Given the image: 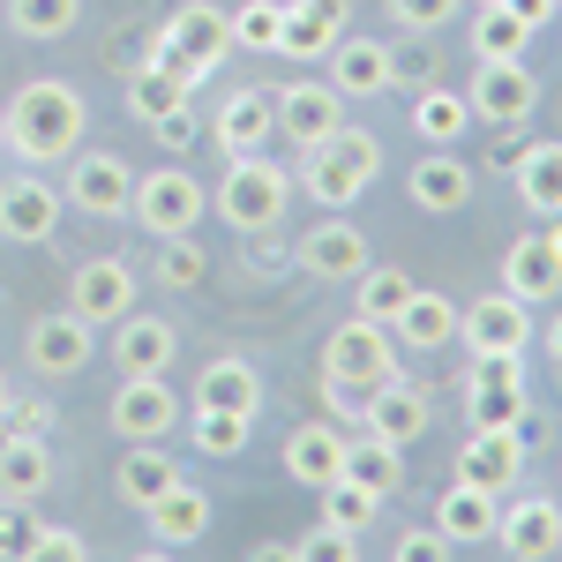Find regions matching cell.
I'll use <instances>...</instances> for the list:
<instances>
[{
	"label": "cell",
	"mask_w": 562,
	"mask_h": 562,
	"mask_svg": "<svg viewBox=\"0 0 562 562\" xmlns=\"http://www.w3.org/2000/svg\"><path fill=\"white\" fill-rule=\"evenodd\" d=\"M510 180H518V203L532 217H562V135L555 143H525L510 158Z\"/></svg>",
	"instance_id": "cell-28"
},
{
	"label": "cell",
	"mask_w": 562,
	"mask_h": 562,
	"mask_svg": "<svg viewBox=\"0 0 562 562\" xmlns=\"http://www.w3.org/2000/svg\"><path fill=\"white\" fill-rule=\"evenodd\" d=\"M23 352H31L38 375H83L90 352H98V330H90L76 307H53V315H38V323L23 330Z\"/></svg>",
	"instance_id": "cell-11"
},
{
	"label": "cell",
	"mask_w": 562,
	"mask_h": 562,
	"mask_svg": "<svg viewBox=\"0 0 562 562\" xmlns=\"http://www.w3.org/2000/svg\"><path fill=\"white\" fill-rule=\"evenodd\" d=\"M211 135H217V150H225V158H248V150H262V143L278 135V105H270V90H233V98L217 105Z\"/></svg>",
	"instance_id": "cell-24"
},
{
	"label": "cell",
	"mask_w": 562,
	"mask_h": 562,
	"mask_svg": "<svg viewBox=\"0 0 562 562\" xmlns=\"http://www.w3.org/2000/svg\"><path fill=\"white\" fill-rule=\"evenodd\" d=\"M352 315H368V323H397V307L413 301V278L397 270V262H368L360 278H352Z\"/></svg>",
	"instance_id": "cell-33"
},
{
	"label": "cell",
	"mask_w": 562,
	"mask_h": 562,
	"mask_svg": "<svg viewBox=\"0 0 562 562\" xmlns=\"http://www.w3.org/2000/svg\"><path fill=\"white\" fill-rule=\"evenodd\" d=\"M158 38H166V45H180L188 60H203L211 76H217V60L233 53V31H225V15H217L211 0H180L173 15H166V31H158Z\"/></svg>",
	"instance_id": "cell-27"
},
{
	"label": "cell",
	"mask_w": 562,
	"mask_h": 562,
	"mask_svg": "<svg viewBox=\"0 0 562 562\" xmlns=\"http://www.w3.org/2000/svg\"><path fill=\"white\" fill-rule=\"evenodd\" d=\"M173 105H188V90H180V83H166V76H158V68L143 60V68H135V83H128V113L143 121V128H150V121H166Z\"/></svg>",
	"instance_id": "cell-43"
},
{
	"label": "cell",
	"mask_w": 562,
	"mask_h": 562,
	"mask_svg": "<svg viewBox=\"0 0 562 562\" xmlns=\"http://www.w3.org/2000/svg\"><path fill=\"white\" fill-rule=\"evenodd\" d=\"M293 262H301L307 278H360V270H368V240H360V225H352V217H323V225H315V233H307L301 248H293Z\"/></svg>",
	"instance_id": "cell-21"
},
{
	"label": "cell",
	"mask_w": 562,
	"mask_h": 562,
	"mask_svg": "<svg viewBox=\"0 0 562 562\" xmlns=\"http://www.w3.org/2000/svg\"><path fill=\"white\" fill-rule=\"evenodd\" d=\"M458 480L510 495V487L525 480V428H473L465 450H458Z\"/></svg>",
	"instance_id": "cell-15"
},
{
	"label": "cell",
	"mask_w": 562,
	"mask_h": 562,
	"mask_svg": "<svg viewBox=\"0 0 562 562\" xmlns=\"http://www.w3.org/2000/svg\"><path fill=\"white\" fill-rule=\"evenodd\" d=\"M0 158H8V113H0Z\"/></svg>",
	"instance_id": "cell-57"
},
{
	"label": "cell",
	"mask_w": 562,
	"mask_h": 562,
	"mask_svg": "<svg viewBox=\"0 0 562 562\" xmlns=\"http://www.w3.org/2000/svg\"><path fill=\"white\" fill-rule=\"evenodd\" d=\"M458 338L473 352H525L532 346V307L510 301V293H487V301H473L458 315Z\"/></svg>",
	"instance_id": "cell-19"
},
{
	"label": "cell",
	"mask_w": 562,
	"mask_h": 562,
	"mask_svg": "<svg viewBox=\"0 0 562 562\" xmlns=\"http://www.w3.org/2000/svg\"><path fill=\"white\" fill-rule=\"evenodd\" d=\"M473 8H495V0H473Z\"/></svg>",
	"instance_id": "cell-58"
},
{
	"label": "cell",
	"mask_w": 562,
	"mask_h": 562,
	"mask_svg": "<svg viewBox=\"0 0 562 562\" xmlns=\"http://www.w3.org/2000/svg\"><path fill=\"white\" fill-rule=\"evenodd\" d=\"M503 293L525 301V307H540V301L562 293V256H555L548 233H518V240H510V256H503Z\"/></svg>",
	"instance_id": "cell-22"
},
{
	"label": "cell",
	"mask_w": 562,
	"mask_h": 562,
	"mask_svg": "<svg viewBox=\"0 0 562 562\" xmlns=\"http://www.w3.org/2000/svg\"><path fill=\"white\" fill-rule=\"evenodd\" d=\"M548 360H555V368H562V315H555V323H548Z\"/></svg>",
	"instance_id": "cell-54"
},
{
	"label": "cell",
	"mask_w": 562,
	"mask_h": 562,
	"mask_svg": "<svg viewBox=\"0 0 562 562\" xmlns=\"http://www.w3.org/2000/svg\"><path fill=\"white\" fill-rule=\"evenodd\" d=\"M397 555H405V562H442V555H458V548H450L442 532H405V540H397Z\"/></svg>",
	"instance_id": "cell-50"
},
{
	"label": "cell",
	"mask_w": 562,
	"mask_h": 562,
	"mask_svg": "<svg viewBox=\"0 0 562 562\" xmlns=\"http://www.w3.org/2000/svg\"><path fill=\"white\" fill-rule=\"evenodd\" d=\"M270 105H278V135L293 150H315V143H330L346 128V98L330 90V76H301V83L270 90Z\"/></svg>",
	"instance_id": "cell-6"
},
{
	"label": "cell",
	"mask_w": 562,
	"mask_h": 562,
	"mask_svg": "<svg viewBox=\"0 0 562 562\" xmlns=\"http://www.w3.org/2000/svg\"><path fill=\"white\" fill-rule=\"evenodd\" d=\"M135 262H121V256H90V262H76L68 270V307L83 315L90 330H105V323H121L135 307Z\"/></svg>",
	"instance_id": "cell-9"
},
{
	"label": "cell",
	"mask_w": 562,
	"mask_h": 562,
	"mask_svg": "<svg viewBox=\"0 0 562 562\" xmlns=\"http://www.w3.org/2000/svg\"><path fill=\"white\" fill-rule=\"evenodd\" d=\"M15 555H38V562H83V555H90V540H83V532H68V525H38V532L23 525V548H15Z\"/></svg>",
	"instance_id": "cell-44"
},
{
	"label": "cell",
	"mask_w": 562,
	"mask_h": 562,
	"mask_svg": "<svg viewBox=\"0 0 562 562\" xmlns=\"http://www.w3.org/2000/svg\"><path fill=\"white\" fill-rule=\"evenodd\" d=\"M405 195H413V211H428V217H458L465 211V203H473V166L458 158V143L435 150V158H420V166L405 173Z\"/></svg>",
	"instance_id": "cell-20"
},
{
	"label": "cell",
	"mask_w": 562,
	"mask_h": 562,
	"mask_svg": "<svg viewBox=\"0 0 562 562\" xmlns=\"http://www.w3.org/2000/svg\"><path fill=\"white\" fill-rule=\"evenodd\" d=\"M390 338H397V346H413V352H442L450 338H458V307L442 301V293H428V285H413V301L397 307Z\"/></svg>",
	"instance_id": "cell-29"
},
{
	"label": "cell",
	"mask_w": 562,
	"mask_h": 562,
	"mask_svg": "<svg viewBox=\"0 0 562 562\" xmlns=\"http://www.w3.org/2000/svg\"><path fill=\"white\" fill-rule=\"evenodd\" d=\"M465 413H473V428H525L532 397L525 383H465Z\"/></svg>",
	"instance_id": "cell-37"
},
{
	"label": "cell",
	"mask_w": 562,
	"mask_h": 562,
	"mask_svg": "<svg viewBox=\"0 0 562 562\" xmlns=\"http://www.w3.org/2000/svg\"><path fill=\"white\" fill-rule=\"evenodd\" d=\"M105 420H113L121 442H166V435L180 428V397H173L166 375H121L113 405H105Z\"/></svg>",
	"instance_id": "cell-8"
},
{
	"label": "cell",
	"mask_w": 562,
	"mask_h": 562,
	"mask_svg": "<svg viewBox=\"0 0 562 562\" xmlns=\"http://www.w3.org/2000/svg\"><path fill=\"white\" fill-rule=\"evenodd\" d=\"M0 435H15V442H45V435H53V405H45V397H8Z\"/></svg>",
	"instance_id": "cell-45"
},
{
	"label": "cell",
	"mask_w": 562,
	"mask_h": 562,
	"mask_svg": "<svg viewBox=\"0 0 562 562\" xmlns=\"http://www.w3.org/2000/svg\"><path fill=\"white\" fill-rule=\"evenodd\" d=\"M173 480H180V465L166 458V442H128V458H121L113 487H121V503H128V510H150Z\"/></svg>",
	"instance_id": "cell-30"
},
{
	"label": "cell",
	"mask_w": 562,
	"mask_h": 562,
	"mask_svg": "<svg viewBox=\"0 0 562 562\" xmlns=\"http://www.w3.org/2000/svg\"><path fill=\"white\" fill-rule=\"evenodd\" d=\"M555 8H562V0H555Z\"/></svg>",
	"instance_id": "cell-59"
},
{
	"label": "cell",
	"mask_w": 562,
	"mask_h": 562,
	"mask_svg": "<svg viewBox=\"0 0 562 562\" xmlns=\"http://www.w3.org/2000/svg\"><path fill=\"white\" fill-rule=\"evenodd\" d=\"M278 15H285V0H240L225 15V31H233V45H248V53H278Z\"/></svg>",
	"instance_id": "cell-42"
},
{
	"label": "cell",
	"mask_w": 562,
	"mask_h": 562,
	"mask_svg": "<svg viewBox=\"0 0 562 562\" xmlns=\"http://www.w3.org/2000/svg\"><path fill=\"white\" fill-rule=\"evenodd\" d=\"M143 525H150V548H195V540L211 532V495H203L195 480H173V487L143 510Z\"/></svg>",
	"instance_id": "cell-23"
},
{
	"label": "cell",
	"mask_w": 562,
	"mask_h": 562,
	"mask_svg": "<svg viewBox=\"0 0 562 562\" xmlns=\"http://www.w3.org/2000/svg\"><path fill=\"white\" fill-rule=\"evenodd\" d=\"M285 473L301 480V487H330V480L346 473V435H338V420H301V428L285 435Z\"/></svg>",
	"instance_id": "cell-25"
},
{
	"label": "cell",
	"mask_w": 562,
	"mask_h": 562,
	"mask_svg": "<svg viewBox=\"0 0 562 562\" xmlns=\"http://www.w3.org/2000/svg\"><path fill=\"white\" fill-rule=\"evenodd\" d=\"M113 330V368L121 375H166L173 368V352H180V330L166 323V315H121V323H105Z\"/></svg>",
	"instance_id": "cell-17"
},
{
	"label": "cell",
	"mask_w": 562,
	"mask_h": 562,
	"mask_svg": "<svg viewBox=\"0 0 562 562\" xmlns=\"http://www.w3.org/2000/svg\"><path fill=\"white\" fill-rule=\"evenodd\" d=\"M315 495H323V518L330 525H346V532H368V525L383 518V503L390 495H375V487H360V480H330V487H315Z\"/></svg>",
	"instance_id": "cell-40"
},
{
	"label": "cell",
	"mask_w": 562,
	"mask_h": 562,
	"mask_svg": "<svg viewBox=\"0 0 562 562\" xmlns=\"http://www.w3.org/2000/svg\"><path fill=\"white\" fill-rule=\"evenodd\" d=\"M8 397H15V390H8V375H0V413H8Z\"/></svg>",
	"instance_id": "cell-56"
},
{
	"label": "cell",
	"mask_w": 562,
	"mask_h": 562,
	"mask_svg": "<svg viewBox=\"0 0 562 562\" xmlns=\"http://www.w3.org/2000/svg\"><path fill=\"white\" fill-rule=\"evenodd\" d=\"M150 278H158L166 293H195V285L211 278V256L195 248V233H166L158 256H150Z\"/></svg>",
	"instance_id": "cell-36"
},
{
	"label": "cell",
	"mask_w": 562,
	"mask_h": 562,
	"mask_svg": "<svg viewBox=\"0 0 562 562\" xmlns=\"http://www.w3.org/2000/svg\"><path fill=\"white\" fill-rule=\"evenodd\" d=\"M548 240H555V256H562V217H548Z\"/></svg>",
	"instance_id": "cell-55"
},
{
	"label": "cell",
	"mask_w": 562,
	"mask_h": 562,
	"mask_svg": "<svg viewBox=\"0 0 562 562\" xmlns=\"http://www.w3.org/2000/svg\"><path fill=\"white\" fill-rule=\"evenodd\" d=\"M346 480L375 487V495H397V487H405V458H397V442H383V435L346 442Z\"/></svg>",
	"instance_id": "cell-34"
},
{
	"label": "cell",
	"mask_w": 562,
	"mask_h": 562,
	"mask_svg": "<svg viewBox=\"0 0 562 562\" xmlns=\"http://www.w3.org/2000/svg\"><path fill=\"white\" fill-rule=\"evenodd\" d=\"M383 375H397V338H390V323L352 315V323H338V330L323 338V397H346L352 413H360L352 390H375Z\"/></svg>",
	"instance_id": "cell-3"
},
{
	"label": "cell",
	"mask_w": 562,
	"mask_h": 562,
	"mask_svg": "<svg viewBox=\"0 0 562 562\" xmlns=\"http://www.w3.org/2000/svg\"><path fill=\"white\" fill-rule=\"evenodd\" d=\"M383 8H390L397 31H442L458 15V0H383Z\"/></svg>",
	"instance_id": "cell-48"
},
{
	"label": "cell",
	"mask_w": 562,
	"mask_h": 562,
	"mask_svg": "<svg viewBox=\"0 0 562 562\" xmlns=\"http://www.w3.org/2000/svg\"><path fill=\"white\" fill-rule=\"evenodd\" d=\"M76 23H83V0H8L15 38H68Z\"/></svg>",
	"instance_id": "cell-39"
},
{
	"label": "cell",
	"mask_w": 562,
	"mask_h": 562,
	"mask_svg": "<svg viewBox=\"0 0 562 562\" xmlns=\"http://www.w3.org/2000/svg\"><path fill=\"white\" fill-rule=\"evenodd\" d=\"M211 211V188L188 173V166H158V173H135V195H128V217L166 240V233H195V217Z\"/></svg>",
	"instance_id": "cell-5"
},
{
	"label": "cell",
	"mask_w": 562,
	"mask_h": 562,
	"mask_svg": "<svg viewBox=\"0 0 562 562\" xmlns=\"http://www.w3.org/2000/svg\"><path fill=\"white\" fill-rule=\"evenodd\" d=\"M285 203H293V180H285V166H270L262 150L233 158L225 180H217V217H225L233 233H262V225H278Z\"/></svg>",
	"instance_id": "cell-4"
},
{
	"label": "cell",
	"mask_w": 562,
	"mask_h": 562,
	"mask_svg": "<svg viewBox=\"0 0 562 562\" xmlns=\"http://www.w3.org/2000/svg\"><path fill=\"white\" fill-rule=\"evenodd\" d=\"M248 435H256V420H248V413L195 405V450H203V458H240V450H248Z\"/></svg>",
	"instance_id": "cell-41"
},
{
	"label": "cell",
	"mask_w": 562,
	"mask_h": 562,
	"mask_svg": "<svg viewBox=\"0 0 562 562\" xmlns=\"http://www.w3.org/2000/svg\"><path fill=\"white\" fill-rule=\"evenodd\" d=\"M195 405H217V413H262V375L256 360H240V352H217L203 360V375H195Z\"/></svg>",
	"instance_id": "cell-26"
},
{
	"label": "cell",
	"mask_w": 562,
	"mask_h": 562,
	"mask_svg": "<svg viewBox=\"0 0 562 562\" xmlns=\"http://www.w3.org/2000/svg\"><path fill=\"white\" fill-rule=\"evenodd\" d=\"M428 420H435V405H428V390L420 383H405V375H383V383L360 397V428L368 435H383V442H420L428 435Z\"/></svg>",
	"instance_id": "cell-12"
},
{
	"label": "cell",
	"mask_w": 562,
	"mask_h": 562,
	"mask_svg": "<svg viewBox=\"0 0 562 562\" xmlns=\"http://www.w3.org/2000/svg\"><path fill=\"white\" fill-rule=\"evenodd\" d=\"M150 128H158V143H166V150H188V143H195V113H188V105H173V113H166V121H150Z\"/></svg>",
	"instance_id": "cell-51"
},
{
	"label": "cell",
	"mask_w": 562,
	"mask_h": 562,
	"mask_svg": "<svg viewBox=\"0 0 562 562\" xmlns=\"http://www.w3.org/2000/svg\"><path fill=\"white\" fill-rule=\"evenodd\" d=\"M307 166H301V188L323 203V211H352L368 188H375V173H383V143L368 128H338L330 143H315V150H301Z\"/></svg>",
	"instance_id": "cell-2"
},
{
	"label": "cell",
	"mask_w": 562,
	"mask_h": 562,
	"mask_svg": "<svg viewBox=\"0 0 562 562\" xmlns=\"http://www.w3.org/2000/svg\"><path fill=\"white\" fill-rule=\"evenodd\" d=\"M473 128V105L458 98V90H442V83H428L420 98H413V135L428 143V150H450L458 135Z\"/></svg>",
	"instance_id": "cell-31"
},
{
	"label": "cell",
	"mask_w": 562,
	"mask_h": 562,
	"mask_svg": "<svg viewBox=\"0 0 562 562\" xmlns=\"http://www.w3.org/2000/svg\"><path fill=\"white\" fill-rule=\"evenodd\" d=\"M53 465H45V442H15L0 435V503H38Z\"/></svg>",
	"instance_id": "cell-32"
},
{
	"label": "cell",
	"mask_w": 562,
	"mask_h": 562,
	"mask_svg": "<svg viewBox=\"0 0 562 562\" xmlns=\"http://www.w3.org/2000/svg\"><path fill=\"white\" fill-rule=\"evenodd\" d=\"M128 195H135L128 158H113V150H76L68 158V203L83 217H128Z\"/></svg>",
	"instance_id": "cell-10"
},
{
	"label": "cell",
	"mask_w": 562,
	"mask_h": 562,
	"mask_svg": "<svg viewBox=\"0 0 562 562\" xmlns=\"http://www.w3.org/2000/svg\"><path fill=\"white\" fill-rule=\"evenodd\" d=\"M338 45V23H323L307 0H285V15H278V53L285 60H323Z\"/></svg>",
	"instance_id": "cell-35"
},
{
	"label": "cell",
	"mask_w": 562,
	"mask_h": 562,
	"mask_svg": "<svg viewBox=\"0 0 562 562\" xmlns=\"http://www.w3.org/2000/svg\"><path fill=\"white\" fill-rule=\"evenodd\" d=\"M503 8H510V15H518L525 31H540V23H548V15H562L555 0H503Z\"/></svg>",
	"instance_id": "cell-52"
},
{
	"label": "cell",
	"mask_w": 562,
	"mask_h": 562,
	"mask_svg": "<svg viewBox=\"0 0 562 562\" xmlns=\"http://www.w3.org/2000/svg\"><path fill=\"white\" fill-rule=\"evenodd\" d=\"M248 240V270H262V278H278L285 262H293V248L278 240V225H262V233H240Z\"/></svg>",
	"instance_id": "cell-49"
},
{
	"label": "cell",
	"mask_w": 562,
	"mask_h": 562,
	"mask_svg": "<svg viewBox=\"0 0 562 562\" xmlns=\"http://www.w3.org/2000/svg\"><path fill=\"white\" fill-rule=\"evenodd\" d=\"M495 548L503 555H562V503L555 495H518V503H503V518H495Z\"/></svg>",
	"instance_id": "cell-16"
},
{
	"label": "cell",
	"mask_w": 562,
	"mask_h": 562,
	"mask_svg": "<svg viewBox=\"0 0 562 562\" xmlns=\"http://www.w3.org/2000/svg\"><path fill=\"white\" fill-rule=\"evenodd\" d=\"M53 225H60V195H53L38 173L0 180V240H15V248H45Z\"/></svg>",
	"instance_id": "cell-13"
},
{
	"label": "cell",
	"mask_w": 562,
	"mask_h": 562,
	"mask_svg": "<svg viewBox=\"0 0 562 562\" xmlns=\"http://www.w3.org/2000/svg\"><path fill=\"white\" fill-rule=\"evenodd\" d=\"M150 68H158L166 83H180L188 98L211 83V68H203V60H188V53H180V45H166V38H150Z\"/></svg>",
	"instance_id": "cell-47"
},
{
	"label": "cell",
	"mask_w": 562,
	"mask_h": 562,
	"mask_svg": "<svg viewBox=\"0 0 562 562\" xmlns=\"http://www.w3.org/2000/svg\"><path fill=\"white\" fill-rule=\"evenodd\" d=\"M307 8H315L323 23H338V31H346V23H352V0H307Z\"/></svg>",
	"instance_id": "cell-53"
},
{
	"label": "cell",
	"mask_w": 562,
	"mask_h": 562,
	"mask_svg": "<svg viewBox=\"0 0 562 562\" xmlns=\"http://www.w3.org/2000/svg\"><path fill=\"white\" fill-rule=\"evenodd\" d=\"M323 68H330V90L338 98H383L390 83H397V68H390V45L383 38H352V31H338V45L323 53Z\"/></svg>",
	"instance_id": "cell-14"
},
{
	"label": "cell",
	"mask_w": 562,
	"mask_h": 562,
	"mask_svg": "<svg viewBox=\"0 0 562 562\" xmlns=\"http://www.w3.org/2000/svg\"><path fill=\"white\" fill-rule=\"evenodd\" d=\"M0 113H8V150L31 158V166H60V158L83 150L90 105H83V90L60 83V76H31L15 98H0Z\"/></svg>",
	"instance_id": "cell-1"
},
{
	"label": "cell",
	"mask_w": 562,
	"mask_h": 562,
	"mask_svg": "<svg viewBox=\"0 0 562 562\" xmlns=\"http://www.w3.org/2000/svg\"><path fill=\"white\" fill-rule=\"evenodd\" d=\"M465 105H473V121H487V128H525L532 105H540V83H532L525 60H480L473 83H465Z\"/></svg>",
	"instance_id": "cell-7"
},
{
	"label": "cell",
	"mask_w": 562,
	"mask_h": 562,
	"mask_svg": "<svg viewBox=\"0 0 562 562\" xmlns=\"http://www.w3.org/2000/svg\"><path fill=\"white\" fill-rule=\"evenodd\" d=\"M495 518H503V495L495 487H473V480H450L442 503H435V532L450 548H487L495 540Z\"/></svg>",
	"instance_id": "cell-18"
},
{
	"label": "cell",
	"mask_w": 562,
	"mask_h": 562,
	"mask_svg": "<svg viewBox=\"0 0 562 562\" xmlns=\"http://www.w3.org/2000/svg\"><path fill=\"white\" fill-rule=\"evenodd\" d=\"M532 38H540V31H525L503 0L473 15V53H480V60H525V45H532Z\"/></svg>",
	"instance_id": "cell-38"
},
{
	"label": "cell",
	"mask_w": 562,
	"mask_h": 562,
	"mask_svg": "<svg viewBox=\"0 0 562 562\" xmlns=\"http://www.w3.org/2000/svg\"><path fill=\"white\" fill-rule=\"evenodd\" d=\"M352 548H360V532H346V525H315L301 548H285V555H301V562H352Z\"/></svg>",
	"instance_id": "cell-46"
}]
</instances>
